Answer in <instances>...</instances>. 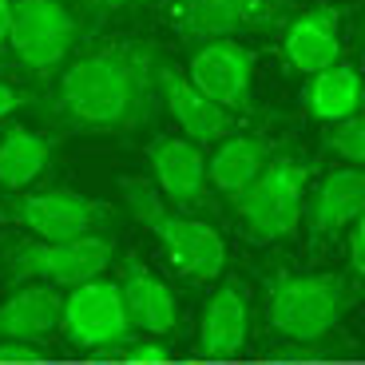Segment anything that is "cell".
<instances>
[{
  "instance_id": "obj_1",
  "label": "cell",
  "mask_w": 365,
  "mask_h": 365,
  "mask_svg": "<svg viewBox=\"0 0 365 365\" xmlns=\"http://www.w3.org/2000/svg\"><path fill=\"white\" fill-rule=\"evenodd\" d=\"M155 56L147 44H103L64 68L56 103L76 128L128 131L155 111Z\"/></svg>"
},
{
  "instance_id": "obj_2",
  "label": "cell",
  "mask_w": 365,
  "mask_h": 365,
  "mask_svg": "<svg viewBox=\"0 0 365 365\" xmlns=\"http://www.w3.org/2000/svg\"><path fill=\"white\" fill-rule=\"evenodd\" d=\"M123 207L131 210V219L147 227L159 238L167 262L175 274H182L187 282H215L227 266V247H222L219 230L202 219H191L187 210H175L163 202V195L143 179L123 182Z\"/></svg>"
},
{
  "instance_id": "obj_3",
  "label": "cell",
  "mask_w": 365,
  "mask_h": 365,
  "mask_svg": "<svg viewBox=\"0 0 365 365\" xmlns=\"http://www.w3.org/2000/svg\"><path fill=\"white\" fill-rule=\"evenodd\" d=\"M354 290L341 274H278L266 290V318L290 341H322L341 326Z\"/></svg>"
},
{
  "instance_id": "obj_4",
  "label": "cell",
  "mask_w": 365,
  "mask_h": 365,
  "mask_svg": "<svg viewBox=\"0 0 365 365\" xmlns=\"http://www.w3.org/2000/svg\"><path fill=\"white\" fill-rule=\"evenodd\" d=\"M115 258V238L111 235H88V238H64V242H44L28 238L4 250V266L20 282H40L52 290H72L91 278H103V270Z\"/></svg>"
},
{
  "instance_id": "obj_5",
  "label": "cell",
  "mask_w": 365,
  "mask_h": 365,
  "mask_svg": "<svg viewBox=\"0 0 365 365\" xmlns=\"http://www.w3.org/2000/svg\"><path fill=\"white\" fill-rule=\"evenodd\" d=\"M306 187H310V167L298 159L274 155L262 167L255 182L235 199L238 222L247 227L255 242H278L290 238L302 227V207H306Z\"/></svg>"
},
{
  "instance_id": "obj_6",
  "label": "cell",
  "mask_w": 365,
  "mask_h": 365,
  "mask_svg": "<svg viewBox=\"0 0 365 365\" xmlns=\"http://www.w3.org/2000/svg\"><path fill=\"white\" fill-rule=\"evenodd\" d=\"M76 48V16L64 0H12L9 52L28 72L48 76Z\"/></svg>"
},
{
  "instance_id": "obj_7",
  "label": "cell",
  "mask_w": 365,
  "mask_h": 365,
  "mask_svg": "<svg viewBox=\"0 0 365 365\" xmlns=\"http://www.w3.org/2000/svg\"><path fill=\"white\" fill-rule=\"evenodd\" d=\"M60 329L80 349H119L135 334L128 318V306L119 298V286L111 278H91L64 294Z\"/></svg>"
},
{
  "instance_id": "obj_8",
  "label": "cell",
  "mask_w": 365,
  "mask_h": 365,
  "mask_svg": "<svg viewBox=\"0 0 365 365\" xmlns=\"http://www.w3.org/2000/svg\"><path fill=\"white\" fill-rule=\"evenodd\" d=\"M12 219L44 242H64V238L108 235L115 227V210L80 191H40L24 195L12 207Z\"/></svg>"
},
{
  "instance_id": "obj_9",
  "label": "cell",
  "mask_w": 365,
  "mask_h": 365,
  "mask_svg": "<svg viewBox=\"0 0 365 365\" xmlns=\"http://www.w3.org/2000/svg\"><path fill=\"white\" fill-rule=\"evenodd\" d=\"M187 80L219 103L230 115H250L255 111V52L242 48L238 40H207L191 56Z\"/></svg>"
},
{
  "instance_id": "obj_10",
  "label": "cell",
  "mask_w": 365,
  "mask_h": 365,
  "mask_svg": "<svg viewBox=\"0 0 365 365\" xmlns=\"http://www.w3.org/2000/svg\"><path fill=\"white\" fill-rule=\"evenodd\" d=\"M282 0H167V20L187 40H235L278 20Z\"/></svg>"
},
{
  "instance_id": "obj_11",
  "label": "cell",
  "mask_w": 365,
  "mask_h": 365,
  "mask_svg": "<svg viewBox=\"0 0 365 365\" xmlns=\"http://www.w3.org/2000/svg\"><path fill=\"white\" fill-rule=\"evenodd\" d=\"M155 91H159V100L167 103L171 119L179 123L182 139H191L195 147L219 143V139H227L238 131V115L222 111L219 103H210L207 96L187 80V72H179V68L155 64Z\"/></svg>"
},
{
  "instance_id": "obj_12",
  "label": "cell",
  "mask_w": 365,
  "mask_h": 365,
  "mask_svg": "<svg viewBox=\"0 0 365 365\" xmlns=\"http://www.w3.org/2000/svg\"><path fill=\"white\" fill-rule=\"evenodd\" d=\"M147 159H151V175H155L151 187L163 195L167 207L191 210L207 202V155H202V147H195L182 135H163L151 143Z\"/></svg>"
},
{
  "instance_id": "obj_13",
  "label": "cell",
  "mask_w": 365,
  "mask_h": 365,
  "mask_svg": "<svg viewBox=\"0 0 365 365\" xmlns=\"http://www.w3.org/2000/svg\"><path fill=\"white\" fill-rule=\"evenodd\" d=\"M365 210V175L361 167H334L326 179L306 195L302 219L314 238H338Z\"/></svg>"
},
{
  "instance_id": "obj_14",
  "label": "cell",
  "mask_w": 365,
  "mask_h": 365,
  "mask_svg": "<svg viewBox=\"0 0 365 365\" xmlns=\"http://www.w3.org/2000/svg\"><path fill=\"white\" fill-rule=\"evenodd\" d=\"M115 286H119L123 306H128L131 329H143V334H171V329L179 326V302H175L171 286H167L139 255L123 258V270H119Z\"/></svg>"
},
{
  "instance_id": "obj_15",
  "label": "cell",
  "mask_w": 365,
  "mask_h": 365,
  "mask_svg": "<svg viewBox=\"0 0 365 365\" xmlns=\"http://www.w3.org/2000/svg\"><path fill=\"white\" fill-rule=\"evenodd\" d=\"M282 56L294 72H326L341 64V12L338 9H310L286 24Z\"/></svg>"
},
{
  "instance_id": "obj_16",
  "label": "cell",
  "mask_w": 365,
  "mask_h": 365,
  "mask_svg": "<svg viewBox=\"0 0 365 365\" xmlns=\"http://www.w3.org/2000/svg\"><path fill=\"white\" fill-rule=\"evenodd\" d=\"M60 310H64V294L52 286L28 282L12 290L0 302V341H24L36 346L48 334L60 329Z\"/></svg>"
},
{
  "instance_id": "obj_17",
  "label": "cell",
  "mask_w": 365,
  "mask_h": 365,
  "mask_svg": "<svg viewBox=\"0 0 365 365\" xmlns=\"http://www.w3.org/2000/svg\"><path fill=\"white\" fill-rule=\"evenodd\" d=\"M270 159H274V143H270V139L235 131V135L219 139L215 155L207 159V187H215L222 199L235 202L238 195H242L250 182L262 175V167L270 163Z\"/></svg>"
},
{
  "instance_id": "obj_18",
  "label": "cell",
  "mask_w": 365,
  "mask_h": 365,
  "mask_svg": "<svg viewBox=\"0 0 365 365\" xmlns=\"http://www.w3.org/2000/svg\"><path fill=\"white\" fill-rule=\"evenodd\" d=\"M250 334V298L238 282H227L207 298L199 322V349L207 357H235Z\"/></svg>"
},
{
  "instance_id": "obj_19",
  "label": "cell",
  "mask_w": 365,
  "mask_h": 365,
  "mask_svg": "<svg viewBox=\"0 0 365 365\" xmlns=\"http://www.w3.org/2000/svg\"><path fill=\"white\" fill-rule=\"evenodd\" d=\"M361 108V76L354 64H334L314 72L306 83V111L322 123H338Z\"/></svg>"
},
{
  "instance_id": "obj_20",
  "label": "cell",
  "mask_w": 365,
  "mask_h": 365,
  "mask_svg": "<svg viewBox=\"0 0 365 365\" xmlns=\"http://www.w3.org/2000/svg\"><path fill=\"white\" fill-rule=\"evenodd\" d=\"M52 163V143L28 128H9L0 135V187L24 191L28 182H36L40 171Z\"/></svg>"
},
{
  "instance_id": "obj_21",
  "label": "cell",
  "mask_w": 365,
  "mask_h": 365,
  "mask_svg": "<svg viewBox=\"0 0 365 365\" xmlns=\"http://www.w3.org/2000/svg\"><path fill=\"white\" fill-rule=\"evenodd\" d=\"M326 151H329V155H338L346 167H361L365 163V123H361V111L338 119V123H329Z\"/></svg>"
},
{
  "instance_id": "obj_22",
  "label": "cell",
  "mask_w": 365,
  "mask_h": 365,
  "mask_svg": "<svg viewBox=\"0 0 365 365\" xmlns=\"http://www.w3.org/2000/svg\"><path fill=\"white\" fill-rule=\"evenodd\" d=\"M346 255H349V274L361 278L365 274V222L361 219L346 230Z\"/></svg>"
},
{
  "instance_id": "obj_23",
  "label": "cell",
  "mask_w": 365,
  "mask_h": 365,
  "mask_svg": "<svg viewBox=\"0 0 365 365\" xmlns=\"http://www.w3.org/2000/svg\"><path fill=\"white\" fill-rule=\"evenodd\" d=\"M128 361L131 365H163V361H171V349L163 341H139V346L128 349Z\"/></svg>"
},
{
  "instance_id": "obj_24",
  "label": "cell",
  "mask_w": 365,
  "mask_h": 365,
  "mask_svg": "<svg viewBox=\"0 0 365 365\" xmlns=\"http://www.w3.org/2000/svg\"><path fill=\"white\" fill-rule=\"evenodd\" d=\"M0 361H4V365L44 361V349H40V346H24V341H0Z\"/></svg>"
},
{
  "instance_id": "obj_25",
  "label": "cell",
  "mask_w": 365,
  "mask_h": 365,
  "mask_svg": "<svg viewBox=\"0 0 365 365\" xmlns=\"http://www.w3.org/2000/svg\"><path fill=\"white\" fill-rule=\"evenodd\" d=\"M28 103V96L20 88H12V83H0V119H9L12 111H20Z\"/></svg>"
},
{
  "instance_id": "obj_26",
  "label": "cell",
  "mask_w": 365,
  "mask_h": 365,
  "mask_svg": "<svg viewBox=\"0 0 365 365\" xmlns=\"http://www.w3.org/2000/svg\"><path fill=\"white\" fill-rule=\"evenodd\" d=\"M9 20H12V0H0V52H9Z\"/></svg>"
},
{
  "instance_id": "obj_27",
  "label": "cell",
  "mask_w": 365,
  "mask_h": 365,
  "mask_svg": "<svg viewBox=\"0 0 365 365\" xmlns=\"http://www.w3.org/2000/svg\"><path fill=\"white\" fill-rule=\"evenodd\" d=\"M100 4H108V9H115V4H128V0H100Z\"/></svg>"
},
{
  "instance_id": "obj_28",
  "label": "cell",
  "mask_w": 365,
  "mask_h": 365,
  "mask_svg": "<svg viewBox=\"0 0 365 365\" xmlns=\"http://www.w3.org/2000/svg\"><path fill=\"white\" fill-rule=\"evenodd\" d=\"M163 365H179V361H175V357H171V361H163Z\"/></svg>"
},
{
  "instance_id": "obj_29",
  "label": "cell",
  "mask_w": 365,
  "mask_h": 365,
  "mask_svg": "<svg viewBox=\"0 0 365 365\" xmlns=\"http://www.w3.org/2000/svg\"><path fill=\"white\" fill-rule=\"evenodd\" d=\"M28 365H40V361H28Z\"/></svg>"
}]
</instances>
